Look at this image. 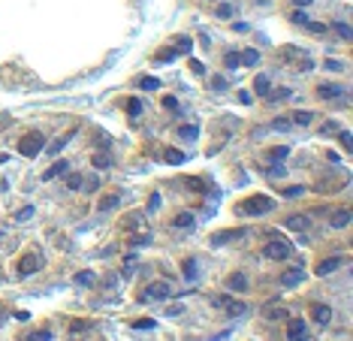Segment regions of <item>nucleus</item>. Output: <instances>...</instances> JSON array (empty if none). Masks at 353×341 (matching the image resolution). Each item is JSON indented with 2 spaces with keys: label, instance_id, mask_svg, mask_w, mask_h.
<instances>
[{
  "label": "nucleus",
  "instance_id": "f257e3e1",
  "mask_svg": "<svg viewBox=\"0 0 353 341\" xmlns=\"http://www.w3.org/2000/svg\"><path fill=\"white\" fill-rule=\"evenodd\" d=\"M236 211L244 214V218H260V214L275 211V200H272V196H266V193H254V196H248V200H242V203L236 205Z\"/></svg>",
  "mask_w": 353,
  "mask_h": 341
},
{
  "label": "nucleus",
  "instance_id": "f03ea898",
  "mask_svg": "<svg viewBox=\"0 0 353 341\" xmlns=\"http://www.w3.org/2000/svg\"><path fill=\"white\" fill-rule=\"evenodd\" d=\"M43 145H45L43 130H27V133L19 139V154H24V157H37V154L43 151Z\"/></svg>",
  "mask_w": 353,
  "mask_h": 341
},
{
  "label": "nucleus",
  "instance_id": "7ed1b4c3",
  "mask_svg": "<svg viewBox=\"0 0 353 341\" xmlns=\"http://www.w3.org/2000/svg\"><path fill=\"white\" fill-rule=\"evenodd\" d=\"M172 299V284L169 281H154L145 287V293L139 296V302H166Z\"/></svg>",
  "mask_w": 353,
  "mask_h": 341
},
{
  "label": "nucleus",
  "instance_id": "20e7f679",
  "mask_svg": "<svg viewBox=\"0 0 353 341\" xmlns=\"http://www.w3.org/2000/svg\"><path fill=\"white\" fill-rule=\"evenodd\" d=\"M290 254H293V245L290 242H284V239H275V242H266V248H263V257L266 260H290Z\"/></svg>",
  "mask_w": 353,
  "mask_h": 341
},
{
  "label": "nucleus",
  "instance_id": "39448f33",
  "mask_svg": "<svg viewBox=\"0 0 353 341\" xmlns=\"http://www.w3.org/2000/svg\"><path fill=\"white\" fill-rule=\"evenodd\" d=\"M40 269H43V257H40V254H24L19 263H15V275L24 281V278H30V275H37Z\"/></svg>",
  "mask_w": 353,
  "mask_h": 341
},
{
  "label": "nucleus",
  "instance_id": "423d86ee",
  "mask_svg": "<svg viewBox=\"0 0 353 341\" xmlns=\"http://www.w3.org/2000/svg\"><path fill=\"white\" fill-rule=\"evenodd\" d=\"M305 278H308V272H305L302 266H290L287 272L281 275V287H284V290H293V287H299Z\"/></svg>",
  "mask_w": 353,
  "mask_h": 341
},
{
  "label": "nucleus",
  "instance_id": "0eeeda50",
  "mask_svg": "<svg viewBox=\"0 0 353 341\" xmlns=\"http://www.w3.org/2000/svg\"><path fill=\"white\" fill-rule=\"evenodd\" d=\"M244 236H248V229H223V232H215V236L208 239V245H211V248H221V245H226V242L244 239Z\"/></svg>",
  "mask_w": 353,
  "mask_h": 341
},
{
  "label": "nucleus",
  "instance_id": "6e6552de",
  "mask_svg": "<svg viewBox=\"0 0 353 341\" xmlns=\"http://www.w3.org/2000/svg\"><path fill=\"white\" fill-rule=\"evenodd\" d=\"M344 266V257H326V260H320L317 263V278H326V275H332V272H338V269Z\"/></svg>",
  "mask_w": 353,
  "mask_h": 341
},
{
  "label": "nucleus",
  "instance_id": "1a4fd4ad",
  "mask_svg": "<svg viewBox=\"0 0 353 341\" xmlns=\"http://www.w3.org/2000/svg\"><path fill=\"white\" fill-rule=\"evenodd\" d=\"M347 91H344V88L341 85H335V82H320V85H317V97H320V100H335V97H344Z\"/></svg>",
  "mask_w": 353,
  "mask_h": 341
},
{
  "label": "nucleus",
  "instance_id": "9d476101",
  "mask_svg": "<svg viewBox=\"0 0 353 341\" xmlns=\"http://www.w3.org/2000/svg\"><path fill=\"white\" fill-rule=\"evenodd\" d=\"M305 332H308V323H305L302 317H293V320L287 323V338H290V341L305 338Z\"/></svg>",
  "mask_w": 353,
  "mask_h": 341
},
{
  "label": "nucleus",
  "instance_id": "9b49d317",
  "mask_svg": "<svg viewBox=\"0 0 353 341\" xmlns=\"http://www.w3.org/2000/svg\"><path fill=\"white\" fill-rule=\"evenodd\" d=\"M284 227L293 229V232H305L311 227V218L308 214H290V218H284Z\"/></svg>",
  "mask_w": 353,
  "mask_h": 341
},
{
  "label": "nucleus",
  "instance_id": "f8f14e48",
  "mask_svg": "<svg viewBox=\"0 0 353 341\" xmlns=\"http://www.w3.org/2000/svg\"><path fill=\"white\" fill-rule=\"evenodd\" d=\"M226 290H233V293L248 290V275H244V272H233V275L226 278Z\"/></svg>",
  "mask_w": 353,
  "mask_h": 341
},
{
  "label": "nucleus",
  "instance_id": "ddd939ff",
  "mask_svg": "<svg viewBox=\"0 0 353 341\" xmlns=\"http://www.w3.org/2000/svg\"><path fill=\"white\" fill-rule=\"evenodd\" d=\"M172 227H175V229H193V227H197V214H193V211L175 214V218H172Z\"/></svg>",
  "mask_w": 353,
  "mask_h": 341
},
{
  "label": "nucleus",
  "instance_id": "4468645a",
  "mask_svg": "<svg viewBox=\"0 0 353 341\" xmlns=\"http://www.w3.org/2000/svg\"><path fill=\"white\" fill-rule=\"evenodd\" d=\"M311 314H314L317 326H329V323H332V308H329V305H314Z\"/></svg>",
  "mask_w": 353,
  "mask_h": 341
},
{
  "label": "nucleus",
  "instance_id": "2eb2a0df",
  "mask_svg": "<svg viewBox=\"0 0 353 341\" xmlns=\"http://www.w3.org/2000/svg\"><path fill=\"white\" fill-rule=\"evenodd\" d=\"M181 275H184V281H187V284H197L199 269H197V260H193V257H187V260L181 263Z\"/></svg>",
  "mask_w": 353,
  "mask_h": 341
},
{
  "label": "nucleus",
  "instance_id": "dca6fc26",
  "mask_svg": "<svg viewBox=\"0 0 353 341\" xmlns=\"http://www.w3.org/2000/svg\"><path fill=\"white\" fill-rule=\"evenodd\" d=\"M118 205H121V196H118V193H106L103 200H100V205H97V211H100V214H109V211L118 208Z\"/></svg>",
  "mask_w": 353,
  "mask_h": 341
},
{
  "label": "nucleus",
  "instance_id": "f3484780",
  "mask_svg": "<svg viewBox=\"0 0 353 341\" xmlns=\"http://www.w3.org/2000/svg\"><path fill=\"white\" fill-rule=\"evenodd\" d=\"M350 218H353L350 208H341V211H335L332 218H329V227H332V229H344V227L350 224Z\"/></svg>",
  "mask_w": 353,
  "mask_h": 341
},
{
  "label": "nucleus",
  "instance_id": "a211bd4d",
  "mask_svg": "<svg viewBox=\"0 0 353 341\" xmlns=\"http://www.w3.org/2000/svg\"><path fill=\"white\" fill-rule=\"evenodd\" d=\"M163 160H166L169 166H181V163H187V154L178 151V148H166V151H163Z\"/></svg>",
  "mask_w": 353,
  "mask_h": 341
},
{
  "label": "nucleus",
  "instance_id": "6ab92c4d",
  "mask_svg": "<svg viewBox=\"0 0 353 341\" xmlns=\"http://www.w3.org/2000/svg\"><path fill=\"white\" fill-rule=\"evenodd\" d=\"M269 91H272V82H269V76H266V73H260V76L254 79V94H257V97H266Z\"/></svg>",
  "mask_w": 353,
  "mask_h": 341
},
{
  "label": "nucleus",
  "instance_id": "aec40b11",
  "mask_svg": "<svg viewBox=\"0 0 353 341\" xmlns=\"http://www.w3.org/2000/svg\"><path fill=\"white\" fill-rule=\"evenodd\" d=\"M91 166H94V169H109V166H112V154L106 151V148L97 151V154L91 157Z\"/></svg>",
  "mask_w": 353,
  "mask_h": 341
},
{
  "label": "nucleus",
  "instance_id": "412c9836",
  "mask_svg": "<svg viewBox=\"0 0 353 341\" xmlns=\"http://www.w3.org/2000/svg\"><path fill=\"white\" fill-rule=\"evenodd\" d=\"M64 172H69V163H66V160H58L51 169L43 172V182H51V178H58V175H64Z\"/></svg>",
  "mask_w": 353,
  "mask_h": 341
},
{
  "label": "nucleus",
  "instance_id": "4be33fe9",
  "mask_svg": "<svg viewBox=\"0 0 353 341\" xmlns=\"http://www.w3.org/2000/svg\"><path fill=\"white\" fill-rule=\"evenodd\" d=\"M314 118H317V115H314L311 109H299V112H293V115H290V121H293V124H299V127H308V124H311Z\"/></svg>",
  "mask_w": 353,
  "mask_h": 341
},
{
  "label": "nucleus",
  "instance_id": "5701e85b",
  "mask_svg": "<svg viewBox=\"0 0 353 341\" xmlns=\"http://www.w3.org/2000/svg\"><path fill=\"white\" fill-rule=\"evenodd\" d=\"M73 284H76V287H94V284H97V275L91 272V269H85V272H76Z\"/></svg>",
  "mask_w": 353,
  "mask_h": 341
},
{
  "label": "nucleus",
  "instance_id": "b1692460",
  "mask_svg": "<svg viewBox=\"0 0 353 341\" xmlns=\"http://www.w3.org/2000/svg\"><path fill=\"white\" fill-rule=\"evenodd\" d=\"M172 45H175V48H172L175 55H190L193 40H190V37H175V40H172Z\"/></svg>",
  "mask_w": 353,
  "mask_h": 341
},
{
  "label": "nucleus",
  "instance_id": "393cba45",
  "mask_svg": "<svg viewBox=\"0 0 353 341\" xmlns=\"http://www.w3.org/2000/svg\"><path fill=\"white\" fill-rule=\"evenodd\" d=\"M178 136H181L184 142H197V139H199V127H197V124H181Z\"/></svg>",
  "mask_w": 353,
  "mask_h": 341
},
{
  "label": "nucleus",
  "instance_id": "a878e982",
  "mask_svg": "<svg viewBox=\"0 0 353 341\" xmlns=\"http://www.w3.org/2000/svg\"><path fill=\"white\" fill-rule=\"evenodd\" d=\"M226 314H233V317H242V314H248L251 308H248V302H239V299H229V305L223 308Z\"/></svg>",
  "mask_w": 353,
  "mask_h": 341
},
{
  "label": "nucleus",
  "instance_id": "bb28decb",
  "mask_svg": "<svg viewBox=\"0 0 353 341\" xmlns=\"http://www.w3.org/2000/svg\"><path fill=\"white\" fill-rule=\"evenodd\" d=\"M76 133H79V130L73 127V130H69L66 136H61V139L55 142V145H48V154H58V151H64V148H66V142H73V139H76Z\"/></svg>",
  "mask_w": 353,
  "mask_h": 341
},
{
  "label": "nucleus",
  "instance_id": "cd10ccee",
  "mask_svg": "<svg viewBox=\"0 0 353 341\" xmlns=\"http://www.w3.org/2000/svg\"><path fill=\"white\" fill-rule=\"evenodd\" d=\"M239 58H242L244 67H257V64H260V51H257V48H244Z\"/></svg>",
  "mask_w": 353,
  "mask_h": 341
},
{
  "label": "nucleus",
  "instance_id": "c85d7f7f",
  "mask_svg": "<svg viewBox=\"0 0 353 341\" xmlns=\"http://www.w3.org/2000/svg\"><path fill=\"white\" fill-rule=\"evenodd\" d=\"M142 109H145V106H142V100H139V97H130V100H127V115H130L133 121L142 115Z\"/></svg>",
  "mask_w": 353,
  "mask_h": 341
},
{
  "label": "nucleus",
  "instance_id": "c756f323",
  "mask_svg": "<svg viewBox=\"0 0 353 341\" xmlns=\"http://www.w3.org/2000/svg\"><path fill=\"white\" fill-rule=\"evenodd\" d=\"M290 97H293L290 88H278V91H269V94H266L269 103H281V100H290Z\"/></svg>",
  "mask_w": 353,
  "mask_h": 341
},
{
  "label": "nucleus",
  "instance_id": "7c9ffc66",
  "mask_svg": "<svg viewBox=\"0 0 353 341\" xmlns=\"http://www.w3.org/2000/svg\"><path fill=\"white\" fill-rule=\"evenodd\" d=\"M130 326H133L136 332H148V329H157V320H151V317H142V320H133Z\"/></svg>",
  "mask_w": 353,
  "mask_h": 341
},
{
  "label": "nucleus",
  "instance_id": "2f4dec72",
  "mask_svg": "<svg viewBox=\"0 0 353 341\" xmlns=\"http://www.w3.org/2000/svg\"><path fill=\"white\" fill-rule=\"evenodd\" d=\"M239 64H242V58H239V51H226L223 55V67L233 73V69H239Z\"/></svg>",
  "mask_w": 353,
  "mask_h": 341
},
{
  "label": "nucleus",
  "instance_id": "473e14b6",
  "mask_svg": "<svg viewBox=\"0 0 353 341\" xmlns=\"http://www.w3.org/2000/svg\"><path fill=\"white\" fill-rule=\"evenodd\" d=\"M184 184H187V190H193V193H205V182H202V178H197V175L184 178Z\"/></svg>",
  "mask_w": 353,
  "mask_h": 341
},
{
  "label": "nucleus",
  "instance_id": "72a5a7b5",
  "mask_svg": "<svg viewBox=\"0 0 353 341\" xmlns=\"http://www.w3.org/2000/svg\"><path fill=\"white\" fill-rule=\"evenodd\" d=\"M139 88H142V91H157V88H160V79L145 76V79H139Z\"/></svg>",
  "mask_w": 353,
  "mask_h": 341
},
{
  "label": "nucleus",
  "instance_id": "f704fd0d",
  "mask_svg": "<svg viewBox=\"0 0 353 341\" xmlns=\"http://www.w3.org/2000/svg\"><path fill=\"white\" fill-rule=\"evenodd\" d=\"M287 154H290V145H278V148H272V163H278V160H287Z\"/></svg>",
  "mask_w": 353,
  "mask_h": 341
},
{
  "label": "nucleus",
  "instance_id": "c9c22d12",
  "mask_svg": "<svg viewBox=\"0 0 353 341\" xmlns=\"http://www.w3.org/2000/svg\"><path fill=\"white\" fill-rule=\"evenodd\" d=\"M82 182H85V178H82L79 172H69V175H66V187H69V190H82Z\"/></svg>",
  "mask_w": 353,
  "mask_h": 341
},
{
  "label": "nucleus",
  "instance_id": "e433bc0d",
  "mask_svg": "<svg viewBox=\"0 0 353 341\" xmlns=\"http://www.w3.org/2000/svg\"><path fill=\"white\" fill-rule=\"evenodd\" d=\"M33 214H37V208H33V205H24L22 211H15V221L24 224V221H30V218H33Z\"/></svg>",
  "mask_w": 353,
  "mask_h": 341
},
{
  "label": "nucleus",
  "instance_id": "4c0bfd02",
  "mask_svg": "<svg viewBox=\"0 0 353 341\" xmlns=\"http://www.w3.org/2000/svg\"><path fill=\"white\" fill-rule=\"evenodd\" d=\"M24 341H51V329H37V332H30Z\"/></svg>",
  "mask_w": 353,
  "mask_h": 341
},
{
  "label": "nucleus",
  "instance_id": "58836bf2",
  "mask_svg": "<svg viewBox=\"0 0 353 341\" xmlns=\"http://www.w3.org/2000/svg\"><path fill=\"white\" fill-rule=\"evenodd\" d=\"M85 329H94V323H88V320H76L73 326H69V335H79V332H85Z\"/></svg>",
  "mask_w": 353,
  "mask_h": 341
},
{
  "label": "nucleus",
  "instance_id": "ea45409f",
  "mask_svg": "<svg viewBox=\"0 0 353 341\" xmlns=\"http://www.w3.org/2000/svg\"><path fill=\"white\" fill-rule=\"evenodd\" d=\"M335 33H338L341 40H350V37H353V33H350V24H347V22H335Z\"/></svg>",
  "mask_w": 353,
  "mask_h": 341
},
{
  "label": "nucleus",
  "instance_id": "a19ab883",
  "mask_svg": "<svg viewBox=\"0 0 353 341\" xmlns=\"http://www.w3.org/2000/svg\"><path fill=\"white\" fill-rule=\"evenodd\" d=\"M82 187H85L88 193H94V190H100V178H97V175H91V178H85V182H82Z\"/></svg>",
  "mask_w": 353,
  "mask_h": 341
},
{
  "label": "nucleus",
  "instance_id": "79ce46f5",
  "mask_svg": "<svg viewBox=\"0 0 353 341\" xmlns=\"http://www.w3.org/2000/svg\"><path fill=\"white\" fill-rule=\"evenodd\" d=\"M326 69H329V73H341V69H344V64L338 61V58H326V64H323Z\"/></svg>",
  "mask_w": 353,
  "mask_h": 341
},
{
  "label": "nucleus",
  "instance_id": "37998d69",
  "mask_svg": "<svg viewBox=\"0 0 353 341\" xmlns=\"http://www.w3.org/2000/svg\"><path fill=\"white\" fill-rule=\"evenodd\" d=\"M305 30L317 33V37H323V33H326V24H323V22H308V24H305Z\"/></svg>",
  "mask_w": 353,
  "mask_h": 341
},
{
  "label": "nucleus",
  "instance_id": "c03bdc74",
  "mask_svg": "<svg viewBox=\"0 0 353 341\" xmlns=\"http://www.w3.org/2000/svg\"><path fill=\"white\" fill-rule=\"evenodd\" d=\"M305 193V187L302 184H293V187H284V196L287 200H296V196H302Z\"/></svg>",
  "mask_w": 353,
  "mask_h": 341
},
{
  "label": "nucleus",
  "instance_id": "a18cd8bd",
  "mask_svg": "<svg viewBox=\"0 0 353 341\" xmlns=\"http://www.w3.org/2000/svg\"><path fill=\"white\" fill-rule=\"evenodd\" d=\"M218 19H233V3H218Z\"/></svg>",
  "mask_w": 353,
  "mask_h": 341
},
{
  "label": "nucleus",
  "instance_id": "49530a36",
  "mask_svg": "<svg viewBox=\"0 0 353 341\" xmlns=\"http://www.w3.org/2000/svg\"><path fill=\"white\" fill-rule=\"evenodd\" d=\"M338 139H341L344 151H350V148H353V136H350V130H338Z\"/></svg>",
  "mask_w": 353,
  "mask_h": 341
},
{
  "label": "nucleus",
  "instance_id": "de8ad7c7",
  "mask_svg": "<svg viewBox=\"0 0 353 341\" xmlns=\"http://www.w3.org/2000/svg\"><path fill=\"white\" fill-rule=\"evenodd\" d=\"M175 58H178V55H175V51H172V48H169V51H160V55H157V58H154V61H157V64H172V61H175Z\"/></svg>",
  "mask_w": 353,
  "mask_h": 341
},
{
  "label": "nucleus",
  "instance_id": "09e8293b",
  "mask_svg": "<svg viewBox=\"0 0 353 341\" xmlns=\"http://www.w3.org/2000/svg\"><path fill=\"white\" fill-rule=\"evenodd\" d=\"M211 88H215V91H226L229 82H226L223 76H211Z\"/></svg>",
  "mask_w": 353,
  "mask_h": 341
},
{
  "label": "nucleus",
  "instance_id": "8fccbe9b",
  "mask_svg": "<svg viewBox=\"0 0 353 341\" xmlns=\"http://www.w3.org/2000/svg\"><path fill=\"white\" fill-rule=\"evenodd\" d=\"M160 103L166 106V109H169V112H181V106H178V100H175V97H163Z\"/></svg>",
  "mask_w": 353,
  "mask_h": 341
},
{
  "label": "nucleus",
  "instance_id": "3c124183",
  "mask_svg": "<svg viewBox=\"0 0 353 341\" xmlns=\"http://www.w3.org/2000/svg\"><path fill=\"white\" fill-rule=\"evenodd\" d=\"M157 208H160V193H151L148 196V214H154Z\"/></svg>",
  "mask_w": 353,
  "mask_h": 341
},
{
  "label": "nucleus",
  "instance_id": "603ef678",
  "mask_svg": "<svg viewBox=\"0 0 353 341\" xmlns=\"http://www.w3.org/2000/svg\"><path fill=\"white\" fill-rule=\"evenodd\" d=\"M293 22H296V24H299V27H305V24H308V22H311V19H308V15H305V12H302V9H296V12H293Z\"/></svg>",
  "mask_w": 353,
  "mask_h": 341
},
{
  "label": "nucleus",
  "instance_id": "864d4df0",
  "mask_svg": "<svg viewBox=\"0 0 353 341\" xmlns=\"http://www.w3.org/2000/svg\"><path fill=\"white\" fill-rule=\"evenodd\" d=\"M284 314H287V311H284V308H278V305H272V308L266 311V317H269V320H281Z\"/></svg>",
  "mask_w": 353,
  "mask_h": 341
},
{
  "label": "nucleus",
  "instance_id": "5fc2aeb1",
  "mask_svg": "<svg viewBox=\"0 0 353 341\" xmlns=\"http://www.w3.org/2000/svg\"><path fill=\"white\" fill-rule=\"evenodd\" d=\"M269 130H290V118H275V124Z\"/></svg>",
  "mask_w": 353,
  "mask_h": 341
},
{
  "label": "nucleus",
  "instance_id": "6e6d98bb",
  "mask_svg": "<svg viewBox=\"0 0 353 341\" xmlns=\"http://www.w3.org/2000/svg\"><path fill=\"white\" fill-rule=\"evenodd\" d=\"M287 169H284V163H281V160H278V163H272L269 169H266V175H284Z\"/></svg>",
  "mask_w": 353,
  "mask_h": 341
},
{
  "label": "nucleus",
  "instance_id": "4d7b16f0",
  "mask_svg": "<svg viewBox=\"0 0 353 341\" xmlns=\"http://www.w3.org/2000/svg\"><path fill=\"white\" fill-rule=\"evenodd\" d=\"M190 69H193L197 76H202V73H205V64H202V61H197V58H190Z\"/></svg>",
  "mask_w": 353,
  "mask_h": 341
},
{
  "label": "nucleus",
  "instance_id": "13d9d810",
  "mask_svg": "<svg viewBox=\"0 0 353 341\" xmlns=\"http://www.w3.org/2000/svg\"><path fill=\"white\" fill-rule=\"evenodd\" d=\"M341 127H338V121H332V124H326L323 127V136H332V133H338Z\"/></svg>",
  "mask_w": 353,
  "mask_h": 341
},
{
  "label": "nucleus",
  "instance_id": "bf43d9fd",
  "mask_svg": "<svg viewBox=\"0 0 353 341\" xmlns=\"http://www.w3.org/2000/svg\"><path fill=\"white\" fill-rule=\"evenodd\" d=\"M239 103H242V106H251V103H254V97H251L248 91H239Z\"/></svg>",
  "mask_w": 353,
  "mask_h": 341
},
{
  "label": "nucleus",
  "instance_id": "052dcab7",
  "mask_svg": "<svg viewBox=\"0 0 353 341\" xmlns=\"http://www.w3.org/2000/svg\"><path fill=\"white\" fill-rule=\"evenodd\" d=\"M12 317H15V320H19V323H27V320H30V311H15Z\"/></svg>",
  "mask_w": 353,
  "mask_h": 341
},
{
  "label": "nucleus",
  "instance_id": "680f3d73",
  "mask_svg": "<svg viewBox=\"0 0 353 341\" xmlns=\"http://www.w3.org/2000/svg\"><path fill=\"white\" fill-rule=\"evenodd\" d=\"M233 30H236V33H248V24H244V22H236Z\"/></svg>",
  "mask_w": 353,
  "mask_h": 341
},
{
  "label": "nucleus",
  "instance_id": "e2e57ef3",
  "mask_svg": "<svg viewBox=\"0 0 353 341\" xmlns=\"http://www.w3.org/2000/svg\"><path fill=\"white\" fill-rule=\"evenodd\" d=\"M166 314H169V317H178V314H181V305H172V308H166Z\"/></svg>",
  "mask_w": 353,
  "mask_h": 341
},
{
  "label": "nucleus",
  "instance_id": "0e129e2a",
  "mask_svg": "<svg viewBox=\"0 0 353 341\" xmlns=\"http://www.w3.org/2000/svg\"><path fill=\"white\" fill-rule=\"evenodd\" d=\"M314 0H296V6H311Z\"/></svg>",
  "mask_w": 353,
  "mask_h": 341
}]
</instances>
